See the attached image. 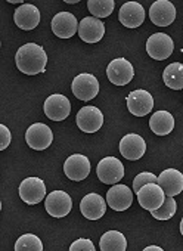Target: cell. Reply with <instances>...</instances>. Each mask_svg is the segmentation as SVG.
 Masks as SVG:
<instances>
[{
    "label": "cell",
    "mask_w": 183,
    "mask_h": 251,
    "mask_svg": "<svg viewBox=\"0 0 183 251\" xmlns=\"http://www.w3.org/2000/svg\"><path fill=\"white\" fill-rule=\"evenodd\" d=\"M149 18L158 27H168L176 20V8L168 0H157L149 8Z\"/></svg>",
    "instance_id": "4fadbf2b"
},
{
    "label": "cell",
    "mask_w": 183,
    "mask_h": 251,
    "mask_svg": "<svg viewBox=\"0 0 183 251\" xmlns=\"http://www.w3.org/2000/svg\"><path fill=\"white\" fill-rule=\"evenodd\" d=\"M15 251H43L42 239L34 233H26L15 242Z\"/></svg>",
    "instance_id": "4316f807"
},
{
    "label": "cell",
    "mask_w": 183,
    "mask_h": 251,
    "mask_svg": "<svg viewBox=\"0 0 183 251\" xmlns=\"http://www.w3.org/2000/svg\"><path fill=\"white\" fill-rule=\"evenodd\" d=\"M77 126L84 133H95L98 132L104 124V114L96 106H83L77 114Z\"/></svg>",
    "instance_id": "ba28073f"
},
{
    "label": "cell",
    "mask_w": 183,
    "mask_h": 251,
    "mask_svg": "<svg viewBox=\"0 0 183 251\" xmlns=\"http://www.w3.org/2000/svg\"><path fill=\"white\" fill-rule=\"evenodd\" d=\"M165 198L167 197L158 183H148L137 192V201L140 207H143L148 211L158 210L164 204Z\"/></svg>",
    "instance_id": "8fae6325"
},
{
    "label": "cell",
    "mask_w": 183,
    "mask_h": 251,
    "mask_svg": "<svg viewBox=\"0 0 183 251\" xmlns=\"http://www.w3.org/2000/svg\"><path fill=\"white\" fill-rule=\"evenodd\" d=\"M45 207H46V211L52 217L61 219V217H65L70 214V211L73 208V200L64 191H53L46 197Z\"/></svg>",
    "instance_id": "9c48e42d"
},
{
    "label": "cell",
    "mask_w": 183,
    "mask_h": 251,
    "mask_svg": "<svg viewBox=\"0 0 183 251\" xmlns=\"http://www.w3.org/2000/svg\"><path fill=\"white\" fill-rule=\"evenodd\" d=\"M70 251H96L93 242L87 238H80L70 245Z\"/></svg>",
    "instance_id": "f546056e"
},
{
    "label": "cell",
    "mask_w": 183,
    "mask_h": 251,
    "mask_svg": "<svg viewBox=\"0 0 183 251\" xmlns=\"http://www.w3.org/2000/svg\"><path fill=\"white\" fill-rule=\"evenodd\" d=\"M11 139H12V136H11V130L6 127L5 124H0V150H6L8 147H9V144H11Z\"/></svg>",
    "instance_id": "4dcf8cb0"
},
{
    "label": "cell",
    "mask_w": 183,
    "mask_h": 251,
    "mask_svg": "<svg viewBox=\"0 0 183 251\" xmlns=\"http://www.w3.org/2000/svg\"><path fill=\"white\" fill-rule=\"evenodd\" d=\"M71 90L74 96L80 100H92L99 93V81L93 74L83 73L74 77L71 83Z\"/></svg>",
    "instance_id": "3957f363"
},
{
    "label": "cell",
    "mask_w": 183,
    "mask_h": 251,
    "mask_svg": "<svg viewBox=\"0 0 183 251\" xmlns=\"http://www.w3.org/2000/svg\"><path fill=\"white\" fill-rule=\"evenodd\" d=\"M174 50V43L171 37L165 33H155L146 40V52L151 58L157 61L167 59Z\"/></svg>",
    "instance_id": "8992f818"
},
{
    "label": "cell",
    "mask_w": 183,
    "mask_h": 251,
    "mask_svg": "<svg viewBox=\"0 0 183 251\" xmlns=\"http://www.w3.org/2000/svg\"><path fill=\"white\" fill-rule=\"evenodd\" d=\"M146 151V144L145 139L136 133H129L121 138L120 141V152L124 158L134 161L139 160L145 155Z\"/></svg>",
    "instance_id": "2e32d148"
},
{
    "label": "cell",
    "mask_w": 183,
    "mask_h": 251,
    "mask_svg": "<svg viewBox=\"0 0 183 251\" xmlns=\"http://www.w3.org/2000/svg\"><path fill=\"white\" fill-rule=\"evenodd\" d=\"M127 108L134 117H145L154 108V98L148 90H133L127 96Z\"/></svg>",
    "instance_id": "30bf717a"
},
{
    "label": "cell",
    "mask_w": 183,
    "mask_h": 251,
    "mask_svg": "<svg viewBox=\"0 0 183 251\" xmlns=\"http://www.w3.org/2000/svg\"><path fill=\"white\" fill-rule=\"evenodd\" d=\"M143 251H164L161 247H158V245H149V247H146Z\"/></svg>",
    "instance_id": "1f68e13d"
},
{
    "label": "cell",
    "mask_w": 183,
    "mask_h": 251,
    "mask_svg": "<svg viewBox=\"0 0 183 251\" xmlns=\"http://www.w3.org/2000/svg\"><path fill=\"white\" fill-rule=\"evenodd\" d=\"M158 185L165 197H176L183 191V175L176 169H167L158 176Z\"/></svg>",
    "instance_id": "44dd1931"
},
{
    "label": "cell",
    "mask_w": 183,
    "mask_h": 251,
    "mask_svg": "<svg viewBox=\"0 0 183 251\" xmlns=\"http://www.w3.org/2000/svg\"><path fill=\"white\" fill-rule=\"evenodd\" d=\"M149 127L157 136H167L174 129V117L168 111H155L149 120Z\"/></svg>",
    "instance_id": "603a6c76"
},
{
    "label": "cell",
    "mask_w": 183,
    "mask_h": 251,
    "mask_svg": "<svg viewBox=\"0 0 183 251\" xmlns=\"http://www.w3.org/2000/svg\"><path fill=\"white\" fill-rule=\"evenodd\" d=\"M99 247H101V251H126L127 241L121 232L108 230L101 236Z\"/></svg>",
    "instance_id": "cb8c5ba5"
},
{
    "label": "cell",
    "mask_w": 183,
    "mask_h": 251,
    "mask_svg": "<svg viewBox=\"0 0 183 251\" xmlns=\"http://www.w3.org/2000/svg\"><path fill=\"white\" fill-rule=\"evenodd\" d=\"M98 179L106 185H117L124 177V166L115 157H105L96 167Z\"/></svg>",
    "instance_id": "7a4b0ae2"
},
{
    "label": "cell",
    "mask_w": 183,
    "mask_h": 251,
    "mask_svg": "<svg viewBox=\"0 0 183 251\" xmlns=\"http://www.w3.org/2000/svg\"><path fill=\"white\" fill-rule=\"evenodd\" d=\"M118 20L127 28H137L145 21V9L137 2H127L120 8Z\"/></svg>",
    "instance_id": "d6986e66"
},
{
    "label": "cell",
    "mask_w": 183,
    "mask_h": 251,
    "mask_svg": "<svg viewBox=\"0 0 183 251\" xmlns=\"http://www.w3.org/2000/svg\"><path fill=\"white\" fill-rule=\"evenodd\" d=\"M179 229H180V233H182V236H183V219L180 220V227H179Z\"/></svg>",
    "instance_id": "d6a6232c"
},
{
    "label": "cell",
    "mask_w": 183,
    "mask_h": 251,
    "mask_svg": "<svg viewBox=\"0 0 183 251\" xmlns=\"http://www.w3.org/2000/svg\"><path fill=\"white\" fill-rule=\"evenodd\" d=\"M14 21L21 30H26V31L34 30L40 23V11L34 5L24 3L15 11Z\"/></svg>",
    "instance_id": "ffe728a7"
},
{
    "label": "cell",
    "mask_w": 183,
    "mask_h": 251,
    "mask_svg": "<svg viewBox=\"0 0 183 251\" xmlns=\"http://www.w3.org/2000/svg\"><path fill=\"white\" fill-rule=\"evenodd\" d=\"M105 34V24L95 18V17H86L80 21L78 25V36L86 43H98L102 40Z\"/></svg>",
    "instance_id": "ac0fdd59"
},
{
    "label": "cell",
    "mask_w": 183,
    "mask_h": 251,
    "mask_svg": "<svg viewBox=\"0 0 183 251\" xmlns=\"http://www.w3.org/2000/svg\"><path fill=\"white\" fill-rule=\"evenodd\" d=\"M67 3H70V5H74V3H78V0H67Z\"/></svg>",
    "instance_id": "836d02e7"
},
{
    "label": "cell",
    "mask_w": 183,
    "mask_h": 251,
    "mask_svg": "<svg viewBox=\"0 0 183 251\" xmlns=\"http://www.w3.org/2000/svg\"><path fill=\"white\" fill-rule=\"evenodd\" d=\"M80 211L89 220H99L106 211V202L99 194H87L80 202Z\"/></svg>",
    "instance_id": "7402d4cb"
},
{
    "label": "cell",
    "mask_w": 183,
    "mask_h": 251,
    "mask_svg": "<svg viewBox=\"0 0 183 251\" xmlns=\"http://www.w3.org/2000/svg\"><path fill=\"white\" fill-rule=\"evenodd\" d=\"M162 80L167 87L173 90H182L183 89V64L180 62L168 64L162 73Z\"/></svg>",
    "instance_id": "d4e9b609"
},
{
    "label": "cell",
    "mask_w": 183,
    "mask_h": 251,
    "mask_svg": "<svg viewBox=\"0 0 183 251\" xmlns=\"http://www.w3.org/2000/svg\"><path fill=\"white\" fill-rule=\"evenodd\" d=\"M77 18L70 12H59L52 20V31L59 39H71L76 33H78Z\"/></svg>",
    "instance_id": "5bb4252c"
},
{
    "label": "cell",
    "mask_w": 183,
    "mask_h": 251,
    "mask_svg": "<svg viewBox=\"0 0 183 251\" xmlns=\"http://www.w3.org/2000/svg\"><path fill=\"white\" fill-rule=\"evenodd\" d=\"M106 202L114 211H124L133 204V191L126 185H114L106 192Z\"/></svg>",
    "instance_id": "e0dca14e"
},
{
    "label": "cell",
    "mask_w": 183,
    "mask_h": 251,
    "mask_svg": "<svg viewBox=\"0 0 183 251\" xmlns=\"http://www.w3.org/2000/svg\"><path fill=\"white\" fill-rule=\"evenodd\" d=\"M17 68L27 75H37L45 73L48 64V55L45 49L36 43H27L21 46L15 55Z\"/></svg>",
    "instance_id": "6da1fadb"
},
{
    "label": "cell",
    "mask_w": 183,
    "mask_h": 251,
    "mask_svg": "<svg viewBox=\"0 0 183 251\" xmlns=\"http://www.w3.org/2000/svg\"><path fill=\"white\" fill-rule=\"evenodd\" d=\"M20 197L28 205H36L46 200V185L39 177H27L20 185Z\"/></svg>",
    "instance_id": "52a82bcc"
},
{
    "label": "cell",
    "mask_w": 183,
    "mask_h": 251,
    "mask_svg": "<svg viewBox=\"0 0 183 251\" xmlns=\"http://www.w3.org/2000/svg\"><path fill=\"white\" fill-rule=\"evenodd\" d=\"M182 52H183V50H182Z\"/></svg>",
    "instance_id": "e575fe53"
},
{
    "label": "cell",
    "mask_w": 183,
    "mask_h": 251,
    "mask_svg": "<svg viewBox=\"0 0 183 251\" xmlns=\"http://www.w3.org/2000/svg\"><path fill=\"white\" fill-rule=\"evenodd\" d=\"M115 8L114 0H89L87 9L95 18H106L112 14Z\"/></svg>",
    "instance_id": "484cf974"
},
{
    "label": "cell",
    "mask_w": 183,
    "mask_h": 251,
    "mask_svg": "<svg viewBox=\"0 0 183 251\" xmlns=\"http://www.w3.org/2000/svg\"><path fill=\"white\" fill-rule=\"evenodd\" d=\"M26 141L30 148L36 151H43L49 148L53 142V133L49 126L43 123H34L26 132Z\"/></svg>",
    "instance_id": "277c9868"
},
{
    "label": "cell",
    "mask_w": 183,
    "mask_h": 251,
    "mask_svg": "<svg viewBox=\"0 0 183 251\" xmlns=\"http://www.w3.org/2000/svg\"><path fill=\"white\" fill-rule=\"evenodd\" d=\"M106 77L115 86H126L134 77V68L126 58H117L106 67Z\"/></svg>",
    "instance_id": "5b68a950"
},
{
    "label": "cell",
    "mask_w": 183,
    "mask_h": 251,
    "mask_svg": "<svg viewBox=\"0 0 183 251\" xmlns=\"http://www.w3.org/2000/svg\"><path fill=\"white\" fill-rule=\"evenodd\" d=\"M176 210H177V202H176V200H174L173 197H167L165 201H164V204H162L158 210L151 211V214H152V217L157 219V220H168V219H171V217L174 216Z\"/></svg>",
    "instance_id": "83f0119b"
},
{
    "label": "cell",
    "mask_w": 183,
    "mask_h": 251,
    "mask_svg": "<svg viewBox=\"0 0 183 251\" xmlns=\"http://www.w3.org/2000/svg\"><path fill=\"white\" fill-rule=\"evenodd\" d=\"M148 183H158V177L154 175V173H149V172H142L139 173L134 180H133V192L137 194L145 185Z\"/></svg>",
    "instance_id": "f1b7e54d"
},
{
    "label": "cell",
    "mask_w": 183,
    "mask_h": 251,
    "mask_svg": "<svg viewBox=\"0 0 183 251\" xmlns=\"http://www.w3.org/2000/svg\"><path fill=\"white\" fill-rule=\"evenodd\" d=\"M71 112V103L64 95H51L45 100V114L52 121H62Z\"/></svg>",
    "instance_id": "9a60e30c"
},
{
    "label": "cell",
    "mask_w": 183,
    "mask_h": 251,
    "mask_svg": "<svg viewBox=\"0 0 183 251\" xmlns=\"http://www.w3.org/2000/svg\"><path fill=\"white\" fill-rule=\"evenodd\" d=\"M64 173L70 180L81 182L90 173V161L87 157L81 154L70 155L64 163Z\"/></svg>",
    "instance_id": "7c38bea8"
}]
</instances>
